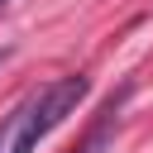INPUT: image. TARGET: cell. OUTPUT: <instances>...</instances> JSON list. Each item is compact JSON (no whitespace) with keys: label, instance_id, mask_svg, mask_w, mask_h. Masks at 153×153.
I'll return each mask as SVG.
<instances>
[{"label":"cell","instance_id":"6da1fadb","mask_svg":"<svg viewBox=\"0 0 153 153\" xmlns=\"http://www.w3.org/2000/svg\"><path fill=\"white\" fill-rule=\"evenodd\" d=\"M86 91H91V81L81 76V72H72V76H57L53 86H43L24 110H19V129H14V143H10V153H38V143L86 100Z\"/></svg>","mask_w":153,"mask_h":153},{"label":"cell","instance_id":"7a4b0ae2","mask_svg":"<svg viewBox=\"0 0 153 153\" xmlns=\"http://www.w3.org/2000/svg\"><path fill=\"white\" fill-rule=\"evenodd\" d=\"M124 96H129V86H120V96H110V100H105L100 120L86 129V139H81L72 153H105V148L115 143V129H120V105H124Z\"/></svg>","mask_w":153,"mask_h":153},{"label":"cell","instance_id":"3957f363","mask_svg":"<svg viewBox=\"0 0 153 153\" xmlns=\"http://www.w3.org/2000/svg\"><path fill=\"white\" fill-rule=\"evenodd\" d=\"M5 5H10V0H0V10H5Z\"/></svg>","mask_w":153,"mask_h":153}]
</instances>
